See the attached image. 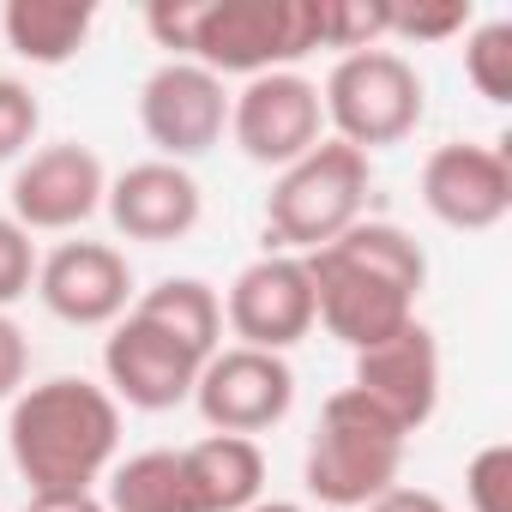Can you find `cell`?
I'll return each mask as SVG.
<instances>
[{
    "label": "cell",
    "instance_id": "6da1fadb",
    "mask_svg": "<svg viewBox=\"0 0 512 512\" xmlns=\"http://www.w3.org/2000/svg\"><path fill=\"white\" fill-rule=\"evenodd\" d=\"M314 284V326H326L350 350H374L380 338L416 320V296L428 284V253L410 229L362 217L338 241L302 253Z\"/></svg>",
    "mask_w": 512,
    "mask_h": 512
},
{
    "label": "cell",
    "instance_id": "7a4b0ae2",
    "mask_svg": "<svg viewBox=\"0 0 512 512\" xmlns=\"http://www.w3.org/2000/svg\"><path fill=\"white\" fill-rule=\"evenodd\" d=\"M7 452L31 494H97L121 452V404L79 374L25 386L7 410Z\"/></svg>",
    "mask_w": 512,
    "mask_h": 512
},
{
    "label": "cell",
    "instance_id": "3957f363",
    "mask_svg": "<svg viewBox=\"0 0 512 512\" xmlns=\"http://www.w3.org/2000/svg\"><path fill=\"white\" fill-rule=\"evenodd\" d=\"M404 446H410V434L398 422H386L356 386H344V392H332L320 404V428L308 440L302 482H308V494L320 506L362 512L368 500H380L386 488H398Z\"/></svg>",
    "mask_w": 512,
    "mask_h": 512
},
{
    "label": "cell",
    "instance_id": "277c9868",
    "mask_svg": "<svg viewBox=\"0 0 512 512\" xmlns=\"http://www.w3.org/2000/svg\"><path fill=\"white\" fill-rule=\"evenodd\" d=\"M320 49V0H199L187 61L217 79L296 73Z\"/></svg>",
    "mask_w": 512,
    "mask_h": 512
},
{
    "label": "cell",
    "instance_id": "5b68a950",
    "mask_svg": "<svg viewBox=\"0 0 512 512\" xmlns=\"http://www.w3.org/2000/svg\"><path fill=\"white\" fill-rule=\"evenodd\" d=\"M368 181H374L368 151H356L344 139H320L308 157L278 169V181L266 193V241H272L266 253H314V247L338 241L350 223H362Z\"/></svg>",
    "mask_w": 512,
    "mask_h": 512
},
{
    "label": "cell",
    "instance_id": "8992f818",
    "mask_svg": "<svg viewBox=\"0 0 512 512\" xmlns=\"http://www.w3.org/2000/svg\"><path fill=\"white\" fill-rule=\"evenodd\" d=\"M320 109H326L332 139L356 151H380V145H404L422 127L428 91H422V73L398 49H362V55L332 61L320 85Z\"/></svg>",
    "mask_w": 512,
    "mask_h": 512
},
{
    "label": "cell",
    "instance_id": "52a82bcc",
    "mask_svg": "<svg viewBox=\"0 0 512 512\" xmlns=\"http://www.w3.org/2000/svg\"><path fill=\"white\" fill-rule=\"evenodd\" d=\"M229 139L247 163L260 169H290L326 139V109L320 85L302 73H260L229 97Z\"/></svg>",
    "mask_w": 512,
    "mask_h": 512
},
{
    "label": "cell",
    "instance_id": "ba28073f",
    "mask_svg": "<svg viewBox=\"0 0 512 512\" xmlns=\"http://www.w3.org/2000/svg\"><path fill=\"white\" fill-rule=\"evenodd\" d=\"M193 404H199V416H205L211 434L253 440V434H266V428H278L290 416V404H296V368L284 356H272V350L229 344V350H217L199 368Z\"/></svg>",
    "mask_w": 512,
    "mask_h": 512
},
{
    "label": "cell",
    "instance_id": "9c48e42d",
    "mask_svg": "<svg viewBox=\"0 0 512 512\" xmlns=\"http://www.w3.org/2000/svg\"><path fill=\"white\" fill-rule=\"evenodd\" d=\"M103 193H109L103 157L79 139H61V145L31 151L13 169V187H7L13 211L7 217L31 235H67V229H79L103 211Z\"/></svg>",
    "mask_w": 512,
    "mask_h": 512
},
{
    "label": "cell",
    "instance_id": "30bf717a",
    "mask_svg": "<svg viewBox=\"0 0 512 512\" xmlns=\"http://www.w3.org/2000/svg\"><path fill=\"white\" fill-rule=\"evenodd\" d=\"M139 127L163 163H193L229 133V91L199 61H163L139 85Z\"/></svg>",
    "mask_w": 512,
    "mask_h": 512
},
{
    "label": "cell",
    "instance_id": "8fae6325",
    "mask_svg": "<svg viewBox=\"0 0 512 512\" xmlns=\"http://www.w3.org/2000/svg\"><path fill=\"white\" fill-rule=\"evenodd\" d=\"M223 320L247 350L284 356L290 344H302L314 332V284L302 253H260L253 266H241L223 296Z\"/></svg>",
    "mask_w": 512,
    "mask_h": 512
},
{
    "label": "cell",
    "instance_id": "7c38bea8",
    "mask_svg": "<svg viewBox=\"0 0 512 512\" xmlns=\"http://www.w3.org/2000/svg\"><path fill=\"white\" fill-rule=\"evenodd\" d=\"M422 205L434 223L458 229V235H482L494 223H506L512 211V163L500 145H434L422 163Z\"/></svg>",
    "mask_w": 512,
    "mask_h": 512
},
{
    "label": "cell",
    "instance_id": "4fadbf2b",
    "mask_svg": "<svg viewBox=\"0 0 512 512\" xmlns=\"http://www.w3.org/2000/svg\"><path fill=\"white\" fill-rule=\"evenodd\" d=\"M199 356L187 344H175L169 332H157L151 320L139 314H121L109 326V344H103V392L127 410H175L193 398V380H199Z\"/></svg>",
    "mask_w": 512,
    "mask_h": 512
},
{
    "label": "cell",
    "instance_id": "5bb4252c",
    "mask_svg": "<svg viewBox=\"0 0 512 512\" xmlns=\"http://www.w3.org/2000/svg\"><path fill=\"white\" fill-rule=\"evenodd\" d=\"M37 296L61 326H115L133 308V266L109 241H61L37 260Z\"/></svg>",
    "mask_w": 512,
    "mask_h": 512
},
{
    "label": "cell",
    "instance_id": "9a60e30c",
    "mask_svg": "<svg viewBox=\"0 0 512 512\" xmlns=\"http://www.w3.org/2000/svg\"><path fill=\"white\" fill-rule=\"evenodd\" d=\"M350 386L404 434L428 428L440 410V344L422 320H410L404 332L380 338L374 350H356V374Z\"/></svg>",
    "mask_w": 512,
    "mask_h": 512
},
{
    "label": "cell",
    "instance_id": "2e32d148",
    "mask_svg": "<svg viewBox=\"0 0 512 512\" xmlns=\"http://www.w3.org/2000/svg\"><path fill=\"white\" fill-rule=\"evenodd\" d=\"M103 211L109 223L127 235V241H145V247H163V241H181L199 229L205 217V193L193 181L187 163H133L121 175H109V193H103Z\"/></svg>",
    "mask_w": 512,
    "mask_h": 512
},
{
    "label": "cell",
    "instance_id": "e0dca14e",
    "mask_svg": "<svg viewBox=\"0 0 512 512\" xmlns=\"http://www.w3.org/2000/svg\"><path fill=\"white\" fill-rule=\"evenodd\" d=\"M97 7L91 0H7L0 7V37L31 67H67L91 43Z\"/></svg>",
    "mask_w": 512,
    "mask_h": 512
},
{
    "label": "cell",
    "instance_id": "ac0fdd59",
    "mask_svg": "<svg viewBox=\"0 0 512 512\" xmlns=\"http://www.w3.org/2000/svg\"><path fill=\"white\" fill-rule=\"evenodd\" d=\"M199 512H247L266 488V452L260 440H241V434H205L193 446H181Z\"/></svg>",
    "mask_w": 512,
    "mask_h": 512
},
{
    "label": "cell",
    "instance_id": "d6986e66",
    "mask_svg": "<svg viewBox=\"0 0 512 512\" xmlns=\"http://www.w3.org/2000/svg\"><path fill=\"white\" fill-rule=\"evenodd\" d=\"M103 506L109 512H199L181 446H151V452H133V458L109 464Z\"/></svg>",
    "mask_w": 512,
    "mask_h": 512
},
{
    "label": "cell",
    "instance_id": "ffe728a7",
    "mask_svg": "<svg viewBox=\"0 0 512 512\" xmlns=\"http://www.w3.org/2000/svg\"><path fill=\"white\" fill-rule=\"evenodd\" d=\"M127 314L151 320L157 332H169L175 344H187L199 362H211L223 350V302H217V290L205 278H163L145 296H133Z\"/></svg>",
    "mask_w": 512,
    "mask_h": 512
},
{
    "label": "cell",
    "instance_id": "44dd1931",
    "mask_svg": "<svg viewBox=\"0 0 512 512\" xmlns=\"http://www.w3.org/2000/svg\"><path fill=\"white\" fill-rule=\"evenodd\" d=\"M464 73L476 85L482 103H512V25L506 19H482L464 31Z\"/></svg>",
    "mask_w": 512,
    "mask_h": 512
},
{
    "label": "cell",
    "instance_id": "7402d4cb",
    "mask_svg": "<svg viewBox=\"0 0 512 512\" xmlns=\"http://www.w3.org/2000/svg\"><path fill=\"white\" fill-rule=\"evenodd\" d=\"M320 49H386V0H320Z\"/></svg>",
    "mask_w": 512,
    "mask_h": 512
},
{
    "label": "cell",
    "instance_id": "603a6c76",
    "mask_svg": "<svg viewBox=\"0 0 512 512\" xmlns=\"http://www.w3.org/2000/svg\"><path fill=\"white\" fill-rule=\"evenodd\" d=\"M476 25L470 0H416V7H392L386 0V37L398 43H452Z\"/></svg>",
    "mask_w": 512,
    "mask_h": 512
},
{
    "label": "cell",
    "instance_id": "cb8c5ba5",
    "mask_svg": "<svg viewBox=\"0 0 512 512\" xmlns=\"http://www.w3.org/2000/svg\"><path fill=\"white\" fill-rule=\"evenodd\" d=\"M464 500L470 512H512V446L506 440H488L464 464Z\"/></svg>",
    "mask_w": 512,
    "mask_h": 512
},
{
    "label": "cell",
    "instance_id": "d4e9b609",
    "mask_svg": "<svg viewBox=\"0 0 512 512\" xmlns=\"http://www.w3.org/2000/svg\"><path fill=\"white\" fill-rule=\"evenodd\" d=\"M37 290V241L13 217H0V314Z\"/></svg>",
    "mask_w": 512,
    "mask_h": 512
},
{
    "label": "cell",
    "instance_id": "484cf974",
    "mask_svg": "<svg viewBox=\"0 0 512 512\" xmlns=\"http://www.w3.org/2000/svg\"><path fill=\"white\" fill-rule=\"evenodd\" d=\"M37 127H43V109H37L31 85H19V79L0 73V163L25 157L31 139H37Z\"/></svg>",
    "mask_w": 512,
    "mask_h": 512
},
{
    "label": "cell",
    "instance_id": "4316f807",
    "mask_svg": "<svg viewBox=\"0 0 512 512\" xmlns=\"http://www.w3.org/2000/svg\"><path fill=\"white\" fill-rule=\"evenodd\" d=\"M25 374H31V338L13 314H0V404L25 392Z\"/></svg>",
    "mask_w": 512,
    "mask_h": 512
},
{
    "label": "cell",
    "instance_id": "83f0119b",
    "mask_svg": "<svg viewBox=\"0 0 512 512\" xmlns=\"http://www.w3.org/2000/svg\"><path fill=\"white\" fill-rule=\"evenodd\" d=\"M362 512H446V500L428 494V488H404V482H398V488H386L380 500H368Z\"/></svg>",
    "mask_w": 512,
    "mask_h": 512
},
{
    "label": "cell",
    "instance_id": "f1b7e54d",
    "mask_svg": "<svg viewBox=\"0 0 512 512\" xmlns=\"http://www.w3.org/2000/svg\"><path fill=\"white\" fill-rule=\"evenodd\" d=\"M25 512H109L103 494H31Z\"/></svg>",
    "mask_w": 512,
    "mask_h": 512
},
{
    "label": "cell",
    "instance_id": "f546056e",
    "mask_svg": "<svg viewBox=\"0 0 512 512\" xmlns=\"http://www.w3.org/2000/svg\"><path fill=\"white\" fill-rule=\"evenodd\" d=\"M247 512H308V506H296V500H253Z\"/></svg>",
    "mask_w": 512,
    "mask_h": 512
}]
</instances>
